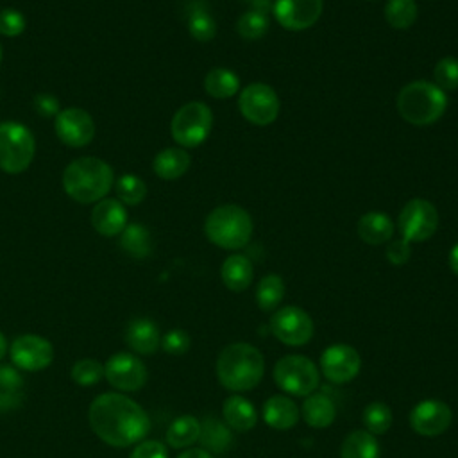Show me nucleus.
I'll use <instances>...</instances> for the list:
<instances>
[{"instance_id":"nucleus-1","label":"nucleus","mask_w":458,"mask_h":458,"mask_svg":"<svg viewBox=\"0 0 458 458\" xmlns=\"http://www.w3.org/2000/svg\"><path fill=\"white\" fill-rule=\"evenodd\" d=\"M93 433L111 447H129L141 442L150 431L147 411L122 392L97 395L88 410Z\"/></svg>"},{"instance_id":"nucleus-2","label":"nucleus","mask_w":458,"mask_h":458,"mask_svg":"<svg viewBox=\"0 0 458 458\" xmlns=\"http://www.w3.org/2000/svg\"><path fill=\"white\" fill-rule=\"evenodd\" d=\"M114 186V174L109 163L100 157H77L63 172V188L70 199L91 204L106 199Z\"/></svg>"},{"instance_id":"nucleus-3","label":"nucleus","mask_w":458,"mask_h":458,"mask_svg":"<svg viewBox=\"0 0 458 458\" xmlns=\"http://www.w3.org/2000/svg\"><path fill=\"white\" fill-rule=\"evenodd\" d=\"M265 372V360L259 349L247 342L225 345L216 360V377L220 385L233 392L254 388Z\"/></svg>"},{"instance_id":"nucleus-4","label":"nucleus","mask_w":458,"mask_h":458,"mask_svg":"<svg viewBox=\"0 0 458 458\" xmlns=\"http://www.w3.org/2000/svg\"><path fill=\"white\" fill-rule=\"evenodd\" d=\"M401 118L417 127L437 123L447 109V93L431 81H413L401 88L395 100Z\"/></svg>"},{"instance_id":"nucleus-5","label":"nucleus","mask_w":458,"mask_h":458,"mask_svg":"<svg viewBox=\"0 0 458 458\" xmlns=\"http://www.w3.org/2000/svg\"><path fill=\"white\" fill-rule=\"evenodd\" d=\"M252 231V216L238 204L216 206L204 220L206 238L225 250L243 249L250 242Z\"/></svg>"},{"instance_id":"nucleus-6","label":"nucleus","mask_w":458,"mask_h":458,"mask_svg":"<svg viewBox=\"0 0 458 458\" xmlns=\"http://www.w3.org/2000/svg\"><path fill=\"white\" fill-rule=\"evenodd\" d=\"M36 141L29 127L14 120L0 123V170L21 174L32 163Z\"/></svg>"},{"instance_id":"nucleus-7","label":"nucleus","mask_w":458,"mask_h":458,"mask_svg":"<svg viewBox=\"0 0 458 458\" xmlns=\"http://www.w3.org/2000/svg\"><path fill=\"white\" fill-rule=\"evenodd\" d=\"M213 127V113L208 104L191 100L181 106L170 122L174 141L182 148H195L202 145Z\"/></svg>"},{"instance_id":"nucleus-8","label":"nucleus","mask_w":458,"mask_h":458,"mask_svg":"<svg viewBox=\"0 0 458 458\" xmlns=\"http://www.w3.org/2000/svg\"><path fill=\"white\" fill-rule=\"evenodd\" d=\"M274 381L283 392L304 397L313 394L318 386L320 372L310 358L288 354L274 365Z\"/></svg>"},{"instance_id":"nucleus-9","label":"nucleus","mask_w":458,"mask_h":458,"mask_svg":"<svg viewBox=\"0 0 458 458\" xmlns=\"http://www.w3.org/2000/svg\"><path fill=\"white\" fill-rule=\"evenodd\" d=\"M397 229L408 243L426 242L438 229V211L426 199H410L397 216Z\"/></svg>"},{"instance_id":"nucleus-10","label":"nucleus","mask_w":458,"mask_h":458,"mask_svg":"<svg viewBox=\"0 0 458 458\" xmlns=\"http://www.w3.org/2000/svg\"><path fill=\"white\" fill-rule=\"evenodd\" d=\"M238 109L252 125H270L281 111V102L276 89L265 82H252L238 95Z\"/></svg>"},{"instance_id":"nucleus-11","label":"nucleus","mask_w":458,"mask_h":458,"mask_svg":"<svg viewBox=\"0 0 458 458\" xmlns=\"http://www.w3.org/2000/svg\"><path fill=\"white\" fill-rule=\"evenodd\" d=\"M270 331L281 344L299 347L311 340L313 320L299 306H283L270 317Z\"/></svg>"},{"instance_id":"nucleus-12","label":"nucleus","mask_w":458,"mask_h":458,"mask_svg":"<svg viewBox=\"0 0 458 458\" xmlns=\"http://www.w3.org/2000/svg\"><path fill=\"white\" fill-rule=\"evenodd\" d=\"M9 356L18 370L38 372L47 369L54 360V347L50 340L39 335H20L9 344Z\"/></svg>"},{"instance_id":"nucleus-13","label":"nucleus","mask_w":458,"mask_h":458,"mask_svg":"<svg viewBox=\"0 0 458 458\" xmlns=\"http://www.w3.org/2000/svg\"><path fill=\"white\" fill-rule=\"evenodd\" d=\"M104 377L118 392H138L147 383V367L132 352H116L104 363Z\"/></svg>"},{"instance_id":"nucleus-14","label":"nucleus","mask_w":458,"mask_h":458,"mask_svg":"<svg viewBox=\"0 0 458 458\" xmlns=\"http://www.w3.org/2000/svg\"><path fill=\"white\" fill-rule=\"evenodd\" d=\"M54 131L57 138L73 148L86 147L95 136V122L82 107H64L54 120Z\"/></svg>"},{"instance_id":"nucleus-15","label":"nucleus","mask_w":458,"mask_h":458,"mask_svg":"<svg viewBox=\"0 0 458 458\" xmlns=\"http://www.w3.org/2000/svg\"><path fill=\"white\" fill-rule=\"evenodd\" d=\"M324 11V0H276L272 14L286 30H306L313 27Z\"/></svg>"},{"instance_id":"nucleus-16","label":"nucleus","mask_w":458,"mask_h":458,"mask_svg":"<svg viewBox=\"0 0 458 458\" xmlns=\"http://www.w3.org/2000/svg\"><path fill=\"white\" fill-rule=\"evenodd\" d=\"M320 367L327 381L342 385L358 376L361 358L354 347L347 344H333L320 354Z\"/></svg>"},{"instance_id":"nucleus-17","label":"nucleus","mask_w":458,"mask_h":458,"mask_svg":"<svg viewBox=\"0 0 458 458\" xmlns=\"http://www.w3.org/2000/svg\"><path fill=\"white\" fill-rule=\"evenodd\" d=\"M453 420L451 408L440 399H424L410 411V426L417 435H442Z\"/></svg>"},{"instance_id":"nucleus-18","label":"nucleus","mask_w":458,"mask_h":458,"mask_svg":"<svg viewBox=\"0 0 458 458\" xmlns=\"http://www.w3.org/2000/svg\"><path fill=\"white\" fill-rule=\"evenodd\" d=\"M127 224V209L118 199L106 197L95 202V208L91 209V225L98 234L106 238L116 236Z\"/></svg>"},{"instance_id":"nucleus-19","label":"nucleus","mask_w":458,"mask_h":458,"mask_svg":"<svg viewBox=\"0 0 458 458\" xmlns=\"http://www.w3.org/2000/svg\"><path fill=\"white\" fill-rule=\"evenodd\" d=\"M123 340L136 354H154L161 347V333L154 320L136 317L127 322Z\"/></svg>"},{"instance_id":"nucleus-20","label":"nucleus","mask_w":458,"mask_h":458,"mask_svg":"<svg viewBox=\"0 0 458 458\" xmlns=\"http://www.w3.org/2000/svg\"><path fill=\"white\" fill-rule=\"evenodd\" d=\"M191 157L182 147H166L154 156L152 170L163 181H175L190 168Z\"/></svg>"},{"instance_id":"nucleus-21","label":"nucleus","mask_w":458,"mask_h":458,"mask_svg":"<svg viewBox=\"0 0 458 458\" xmlns=\"http://www.w3.org/2000/svg\"><path fill=\"white\" fill-rule=\"evenodd\" d=\"M358 236L369 245H381L392 240L394 222L383 211H369L358 220Z\"/></svg>"},{"instance_id":"nucleus-22","label":"nucleus","mask_w":458,"mask_h":458,"mask_svg":"<svg viewBox=\"0 0 458 458\" xmlns=\"http://www.w3.org/2000/svg\"><path fill=\"white\" fill-rule=\"evenodd\" d=\"M220 277L225 288H229L231 292L247 290L254 277V268L250 259L243 254L227 256L220 267Z\"/></svg>"},{"instance_id":"nucleus-23","label":"nucleus","mask_w":458,"mask_h":458,"mask_svg":"<svg viewBox=\"0 0 458 458\" xmlns=\"http://www.w3.org/2000/svg\"><path fill=\"white\" fill-rule=\"evenodd\" d=\"M297 404L286 395H272L263 404V419L274 429H290L299 420Z\"/></svg>"},{"instance_id":"nucleus-24","label":"nucleus","mask_w":458,"mask_h":458,"mask_svg":"<svg viewBox=\"0 0 458 458\" xmlns=\"http://www.w3.org/2000/svg\"><path fill=\"white\" fill-rule=\"evenodd\" d=\"M25 397L23 376L14 365L0 363V413H7L21 406Z\"/></svg>"},{"instance_id":"nucleus-25","label":"nucleus","mask_w":458,"mask_h":458,"mask_svg":"<svg viewBox=\"0 0 458 458\" xmlns=\"http://www.w3.org/2000/svg\"><path fill=\"white\" fill-rule=\"evenodd\" d=\"M222 415L225 424L240 433H245L252 429L258 422V413L256 408L242 395H231L224 401L222 406Z\"/></svg>"},{"instance_id":"nucleus-26","label":"nucleus","mask_w":458,"mask_h":458,"mask_svg":"<svg viewBox=\"0 0 458 458\" xmlns=\"http://www.w3.org/2000/svg\"><path fill=\"white\" fill-rule=\"evenodd\" d=\"M301 415L311 428H327L333 424L336 410L326 394H310L302 403Z\"/></svg>"},{"instance_id":"nucleus-27","label":"nucleus","mask_w":458,"mask_h":458,"mask_svg":"<svg viewBox=\"0 0 458 458\" xmlns=\"http://www.w3.org/2000/svg\"><path fill=\"white\" fill-rule=\"evenodd\" d=\"M199 442L202 444V449H206L208 453L220 454L231 447L233 435H231V429L227 424H222L215 417H206L200 422Z\"/></svg>"},{"instance_id":"nucleus-28","label":"nucleus","mask_w":458,"mask_h":458,"mask_svg":"<svg viewBox=\"0 0 458 458\" xmlns=\"http://www.w3.org/2000/svg\"><path fill=\"white\" fill-rule=\"evenodd\" d=\"M381 449L376 435L367 429H356L345 437L340 447V458H379Z\"/></svg>"},{"instance_id":"nucleus-29","label":"nucleus","mask_w":458,"mask_h":458,"mask_svg":"<svg viewBox=\"0 0 458 458\" xmlns=\"http://www.w3.org/2000/svg\"><path fill=\"white\" fill-rule=\"evenodd\" d=\"M204 89L213 98H231L240 91V77L229 68H211L204 77Z\"/></svg>"},{"instance_id":"nucleus-30","label":"nucleus","mask_w":458,"mask_h":458,"mask_svg":"<svg viewBox=\"0 0 458 458\" xmlns=\"http://www.w3.org/2000/svg\"><path fill=\"white\" fill-rule=\"evenodd\" d=\"M120 247L125 254H129L136 259H143V258L150 256L152 238H150L148 229L136 222L127 224L125 229L120 233Z\"/></svg>"},{"instance_id":"nucleus-31","label":"nucleus","mask_w":458,"mask_h":458,"mask_svg":"<svg viewBox=\"0 0 458 458\" xmlns=\"http://www.w3.org/2000/svg\"><path fill=\"white\" fill-rule=\"evenodd\" d=\"M200 420L193 415L177 417L166 429V444L174 449L190 447L199 440Z\"/></svg>"},{"instance_id":"nucleus-32","label":"nucleus","mask_w":458,"mask_h":458,"mask_svg":"<svg viewBox=\"0 0 458 458\" xmlns=\"http://www.w3.org/2000/svg\"><path fill=\"white\" fill-rule=\"evenodd\" d=\"M284 297V281L277 274H268L261 277L256 288V302L261 311H272L279 306Z\"/></svg>"},{"instance_id":"nucleus-33","label":"nucleus","mask_w":458,"mask_h":458,"mask_svg":"<svg viewBox=\"0 0 458 458\" xmlns=\"http://www.w3.org/2000/svg\"><path fill=\"white\" fill-rule=\"evenodd\" d=\"M419 16L415 0H388L385 5V20L390 27L404 30L410 29Z\"/></svg>"},{"instance_id":"nucleus-34","label":"nucleus","mask_w":458,"mask_h":458,"mask_svg":"<svg viewBox=\"0 0 458 458\" xmlns=\"http://www.w3.org/2000/svg\"><path fill=\"white\" fill-rule=\"evenodd\" d=\"M188 32L197 41H211L216 36V21L204 5H193L188 13Z\"/></svg>"},{"instance_id":"nucleus-35","label":"nucleus","mask_w":458,"mask_h":458,"mask_svg":"<svg viewBox=\"0 0 458 458\" xmlns=\"http://www.w3.org/2000/svg\"><path fill=\"white\" fill-rule=\"evenodd\" d=\"M114 191L123 206H138L147 195V184L134 174H123L114 181Z\"/></svg>"},{"instance_id":"nucleus-36","label":"nucleus","mask_w":458,"mask_h":458,"mask_svg":"<svg viewBox=\"0 0 458 458\" xmlns=\"http://www.w3.org/2000/svg\"><path fill=\"white\" fill-rule=\"evenodd\" d=\"M270 21H268V14L256 11V9H249L245 11L238 21H236V32L240 38L243 39H259L268 32Z\"/></svg>"},{"instance_id":"nucleus-37","label":"nucleus","mask_w":458,"mask_h":458,"mask_svg":"<svg viewBox=\"0 0 458 458\" xmlns=\"http://www.w3.org/2000/svg\"><path fill=\"white\" fill-rule=\"evenodd\" d=\"M365 429L372 435H383L392 426V410L383 401H372L363 410Z\"/></svg>"},{"instance_id":"nucleus-38","label":"nucleus","mask_w":458,"mask_h":458,"mask_svg":"<svg viewBox=\"0 0 458 458\" xmlns=\"http://www.w3.org/2000/svg\"><path fill=\"white\" fill-rule=\"evenodd\" d=\"M70 377L79 386H93L104 377V363L95 358H81L72 365Z\"/></svg>"},{"instance_id":"nucleus-39","label":"nucleus","mask_w":458,"mask_h":458,"mask_svg":"<svg viewBox=\"0 0 458 458\" xmlns=\"http://www.w3.org/2000/svg\"><path fill=\"white\" fill-rule=\"evenodd\" d=\"M433 84L438 86L444 93L454 91L458 88V59L442 57L433 68Z\"/></svg>"},{"instance_id":"nucleus-40","label":"nucleus","mask_w":458,"mask_h":458,"mask_svg":"<svg viewBox=\"0 0 458 458\" xmlns=\"http://www.w3.org/2000/svg\"><path fill=\"white\" fill-rule=\"evenodd\" d=\"M25 16L14 9V7H5L0 11V34L5 38H16L25 30Z\"/></svg>"},{"instance_id":"nucleus-41","label":"nucleus","mask_w":458,"mask_h":458,"mask_svg":"<svg viewBox=\"0 0 458 458\" xmlns=\"http://www.w3.org/2000/svg\"><path fill=\"white\" fill-rule=\"evenodd\" d=\"M191 345V338L184 329H170L168 333H165V336H161V347L165 352L172 354V356H181L184 354Z\"/></svg>"},{"instance_id":"nucleus-42","label":"nucleus","mask_w":458,"mask_h":458,"mask_svg":"<svg viewBox=\"0 0 458 458\" xmlns=\"http://www.w3.org/2000/svg\"><path fill=\"white\" fill-rule=\"evenodd\" d=\"M385 254H386V259H388L390 265L401 267V265H404V263L410 259V256H411V247H410V243H408L406 240L395 238V240H390V242H388Z\"/></svg>"},{"instance_id":"nucleus-43","label":"nucleus","mask_w":458,"mask_h":458,"mask_svg":"<svg viewBox=\"0 0 458 458\" xmlns=\"http://www.w3.org/2000/svg\"><path fill=\"white\" fill-rule=\"evenodd\" d=\"M129 458H168V451L159 440H141L134 445Z\"/></svg>"},{"instance_id":"nucleus-44","label":"nucleus","mask_w":458,"mask_h":458,"mask_svg":"<svg viewBox=\"0 0 458 458\" xmlns=\"http://www.w3.org/2000/svg\"><path fill=\"white\" fill-rule=\"evenodd\" d=\"M34 104V109L39 116H45V118H55L57 113L61 111L59 107V100L57 97H54L52 93H38L32 100Z\"/></svg>"},{"instance_id":"nucleus-45","label":"nucleus","mask_w":458,"mask_h":458,"mask_svg":"<svg viewBox=\"0 0 458 458\" xmlns=\"http://www.w3.org/2000/svg\"><path fill=\"white\" fill-rule=\"evenodd\" d=\"M177 458H213V456H211V453H208L202 447H190V449L182 451Z\"/></svg>"},{"instance_id":"nucleus-46","label":"nucleus","mask_w":458,"mask_h":458,"mask_svg":"<svg viewBox=\"0 0 458 458\" xmlns=\"http://www.w3.org/2000/svg\"><path fill=\"white\" fill-rule=\"evenodd\" d=\"M449 268L454 276H458V242L449 250Z\"/></svg>"},{"instance_id":"nucleus-47","label":"nucleus","mask_w":458,"mask_h":458,"mask_svg":"<svg viewBox=\"0 0 458 458\" xmlns=\"http://www.w3.org/2000/svg\"><path fill=\"white\" fill-rule=\"evenodd\" d=\"M7 351H9V344H7L5 336H4V333H0V360L5 356Z\"/></svg>"},{"instance_id":"nucleus-48","label":"nucleus","mask_w":458,"mask_h":458,"mask_svg":"<svg viewBox=\"0 0 458 458\" xmlns=\"http://www.w3.org/2000/svg\"><path fill=\"white\" fill-rule=\"evenodd\" d=\"M2 55H4V52H2V45H0V63H2Z\"/></svg>"},{"instance_id":"nucleus-49","label":"nucleus","mask_w":458,"mask_h":458,"mask_svg":"<svg viewBox=\"0 0 458 458\" xmlns=\"http://www.w3.org/2000/svg\"><path fill=\"white\" fill-rule=\"evenodd\" d=\"M370 2H376V0H370Z\"/></svg>"}]
</instances>
